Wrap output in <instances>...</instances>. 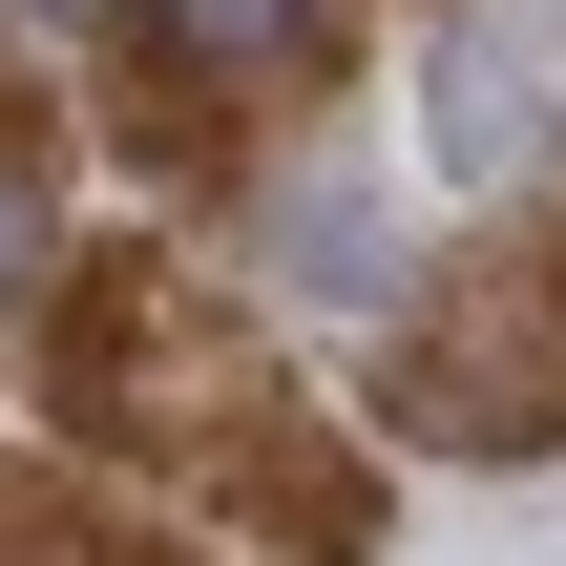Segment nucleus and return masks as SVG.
Returning a JSON list of instances; mask_svg holds the SVG:
<instances>
[{"label": "nucleus", "instance_id": "f257e3e1", "mask_svg": "<svg viewBox=\"0 0 566 566\" xmlns=\"http://www.w3.org/2000/svg\"><path fill=\"white\" fill-rule=\"evenodd\" d=\"M273 294H294V315H399V210L336 189V168L273 189Z\"/></svg>", "mask_w": 566, "mask_h": 566}, {"label": "nucleus", "instance_id": "f03ea898", "mask_svg": "<svg viewBox=\"0 0 566 566\" xmlns=\"http://www.w3.org/2000/svg\"><path fill=\"white\" fill-rule=\"evenodd\" d=\"M420 105H441V168H462V189H546V168H566V105L504 63V42H441Z\"/></svg>", "mask_w": 566, "mask_h": 566}, {"label": "nucleus", "instance_id": "7ed1b4c3", "mask_svg": "<svg viewBox=\"0 0 566 566\" xmlns=\"http://www.w3.org/2000/svg\"><path fill=\"white\" fill-rule=\"evenodd\" d=\"M147 21H168L189 84H294L315 63V0H147Z\"/></svg>", "mask_w": 566, "mask_h": 566}, {"label": "nucleus", "instance_id": "20e7f679", "mask_svg": "<svg viewBox=\"0 0 566 566\" xmlns=\"http://www.w3.org/2000/svg\"><path fill=\"white\" fill-rule=\"evenodd\" d=\"M42 273H63V231H42V189H21V168H0V315H21V294H42Z\"/></svg>", "mask_w": 566, "mask_h": 566}, {"label": "nucleus", "instance_id": "39448f33", "mask_svg": "<svg viewBox=\"0 0 566 566\" xmlns=\"http://www.w3.org/2000/svg\"><path fill=\"white\" fill-rule=\"evenodd\" d=\"M21 21H105V0H21Z\"/></svg>", "mask_w": 566, "mask_h": 566}]
</instances>
